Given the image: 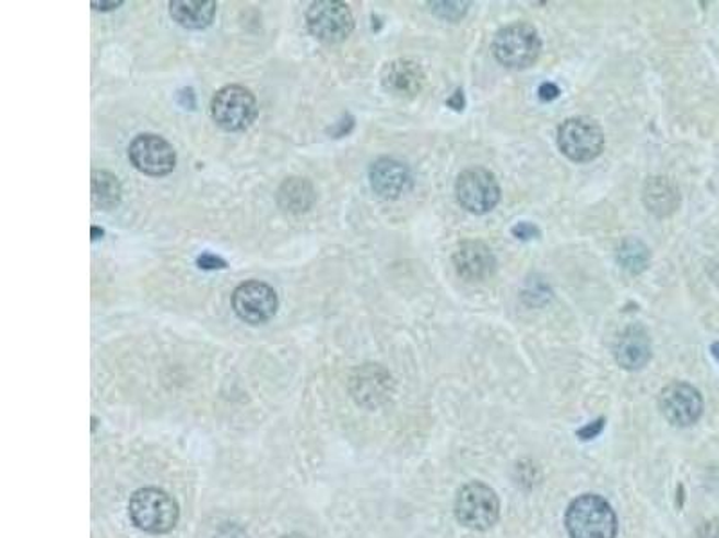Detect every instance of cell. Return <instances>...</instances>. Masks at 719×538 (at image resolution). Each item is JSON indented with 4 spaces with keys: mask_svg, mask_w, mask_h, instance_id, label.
Wrapping results in <instances>:
<instances>
[{
    "mask_svg": "<svg viewBox=\"0 0 719 538\" xmlns=\"http://www.w3.org/2000/svg\"><path fill=\"white\" fill-rule=\"evenodd\" d=\"M457 200L471 214H487L500 202V186L492 171L470 167L457 178Z\"/></svg>",
    "mask_w": 719,
    "mask_h": 538,
    "instance_id": "obj_8",
    "label": "cell"
},
{
    "mask_svg": "<svg viewBox=\"0 0 719 538\" xmlns=\"http://www.w3.org/2000/svg\"><path fill=\"white\" fill-rule=\"evenodd\" d=\"M353 381V397L358 400L362 406H378L389 397L390 386H392V379L384 368L378 364H367V367L360 368L356 372V378Z\"/></svg>",
    "mask_w": 719,
    "mask_h": 538,
    "instance_id": "obj_15",
    "label": "cell"
},
{
    "mask_svg": "<svg viewBox=\"0 0 719 538\" xmlns=\"http://www.w3.org/2000/svg\"><path fill=\"white\" fill-rule=\"evenodd\" d=\"M456 517L464 528L486 531L498 523L500 501L492 487L471 481L459 490L456 498Z\"/></svg>",
    "mask_w": 719,
    "mask_h": 538,
    "instance_id": "obj_4",
    "label": "cell"
},
{
    "mask_svg": "<svg viewBox=\"0 0 719 538\" xmlns=\"http://www.w3.org/2000/svg\"><path fill=\"white\" fill-rule=\"evenodd\" d=\"M659 408L662 417L676 428H689L704 413V398L696 387L687 383H671L660 392Z\"/></svg>",
    "mask_w": 719,
    "mask_h": 538,
    "instance_id": "obj_11",
    "label": "cell"
},
{
    "mask_svg": "<svg viewBox=\"0 0 719 538\" xmlns=\"http://www.w3.org/2000/svg\"><path fill=\"white\" fill-rule=\"evenodd\" d=\"M92 8L97 11H111L117 10L119 5H122L121 0L119 2H91Z\"/></svg>",
    "mask_w": 719,
    "mask_h": 538,
    "instance_id": "obj_29",
    "label": "cell"
},
{
    "mask_svg": "<svg viewBox=\"0 0 719 538\" xmlns=\"http://www.w3.org/2000/svg\"><path fill=\"white\" fill-rule=\"evenodd\" d=\"M233 309L241 322L249 325H263L278 312V292L274 287L261 280L239 284L233 292Z\"/></svg>",
    "mask_w": 719,
    "mask_h": 538,
    "instance_id": "obj_9",
    "label": "cell"
},
{
    "mask_svg": "<svg viewBox=\"0 0 719 538\" xmlns=\"http://www.w3.org/2000/svg\"><path fill=\"white\" fill-rule=\"evenodd\" d=\"M644 203L657 216H669L679 206V189L668 178H649L644 189Z\"/></svg>",
    "mask_w": 719,
    "mask_h": 538,
    "instance_id": "obj_18",
    "label": "cell"
},
{
    "mask_svg": "<svg viewBox=\"0 0 719 538\" xmlns=\"http://www.w3.org/2000/svg\"><path fill=\"white\" fill-rule=\"evenodd\" d=\"M128 156L132 166L148 177H166L177 166V153L172 144L155 133L135 136L128 147Z\"/></svg>",
    "mask_w": 719,
    "mask_h": 538,
    "instance_id": "obj_10",
    "label": "cell"
},
{
    "mask_svg": "<svg viewBox=\"0 0 719 538\" xmlns=\"http://www.w3.org/2000/svg\"><path fill=\"white\" fill-rule=\"evenodd\" d=\"M283 538H305V537H299V535H290V537H283Z\"/></svg>",
    "mask_w": 719,
    "mask_h": 538,
    "instance_id": "obj_32",
    "label": "cell"
},
{
    "mask_svg": "<svg viewBox=\"0 0 719 538\" xmlns=\"http://www.w3.org/2000/svg\"><path fill=\"white\" fill-rule=\"evenodd\" d=\"M216 8L219 4L214 0H173L169 15L186 29H205L213 24Z\"/></svg>",
    "mask_w": 719,
    "mask_h": 538,
    "instance_id": "obj_17",
    "label": "cell"
},
{
    "mask_svg": "<svg viewBox=\"0 0 719 538\" xmlns=\"http://www.w3.org/2000/svg\"><path fill=\"white\" fill-rule=\"evenodd\" d=\"M557 146L570 160H593L603 152V130L588 117H574L557 130Z\"/></svg>",
    "mask_w": 719,
    "mask_h": 538,
    "instance_id": "obj_7",
    "label": "cell"
},
{
    "mask_svg": "<svg viewBox=\"0 0 719 538\" xmlns=\"http://www.w3.org/2000/svg\"><path fill=\"white\" fill-rule=\"evenodd\" d=\"M538 234H540V231H538V228L534 227V225H531V223H518L517 227L512 228V236L518 237V239H523V241L537 237Z\"/></svg>",
    "mask_w": 719,
    "mask_h": 538,
    "instance_id": "obj_25",
    "label": "cell"
},
{
    "mask_svg": "<svg viewBox=\"0 0 719 538\" xmlns=\"http://www.w3.org/2000/svg\"><path fill=\"white\" fill-rule=\"evenodd\" d=\"M618 262L623 264L624 270L632 273H640L648 267L649 250L646 244L635 239H628L621 244L618 250Z\"/></svg>",
    "mask_w": 719,
    "mask_h": 538,
    "instance_id": "obj_21",
    "label": "cell"
},
{
    "mask_svg": "<svg viewBox=\"0 0 719 538\" xmlns=\"http://www.w3.org/2000/svg\"><path fill=\"white\" fill-rule=\"evenodd\" d=\"M448 106H451L453 110H462V108H464V94H462V91H457L456 94L448 99Z\"/></svg>",
    "mask_w": 719,
    "mask_h": 538,
    "instance_id": "obj_28",
    "label": "cell"
},
{
    "mask_svg": "<svg viewBox=\"0 0 719 538\" xmlns=\"http://www.w3.org/2000/svg\"><path fill=\"white\" fill-rule=\"evenodd\" d=\"M698 538H719V521H709L698 529Z\"/></svg>",
    "mask_w": 719,
    "mask_h": 538,
    "instance_id": "obj_27",
    "label": "cell"
},
{
    "mask_svg": "<svg viewBox=\"0 0 719 538\" xmlns=\"http://www.w3.org/2000/svg\"><path fill=\"white\" fill-rule=\"evenodd\" d=\"M197 264L202 270H225L227 267V262L220 259V256L213 255V253H203L202 256H198Z\"/></svg>",
    "mask_w": 719,
    "mask_h": 538,
    "instance_id": "obj_23",
    "label": "cell"
},
{
    "mask_svg": "<svg viewBox=\"0 0 719 538\" xmlns=\"http://www.w3.org/2000/svg\"><path fill=\"white\" fill-rule=\"evenodd\" d=\"M613 354L624 370H640L651 359V339L643 327H628L617 337Z\"/></svg>",
    "mask_w": 719,
    "mask_h": 538,
    "instance_id": "obj_16",
    "label": "cell"
},
{
    "mask_svg": "<svg viewBox=\"0 0 719 538\" xmlns=\"http://www.w3.org/2000/svg\"><path fill=\"white\" fill-rule=\"evenodd\" d=\"M103 236L102 228L92 227V241H97Z\"/></svg>",
    "mask_w": 719,
    "mask_h": 538,
    "instance_id": "obj_30",
    "label": "cell"
},
{
    "mask_svg": "<svg viewBox=\"0 0 719 538\" xmlns=\"http://www.w3.org/2000/svg\"><path fill=\"white\" fill-rule=\"evenodd\" d=\"M128 517L144 534H169L177 526L180 509L177 501L161 488H141L128 503Z\"/></svg>",
    "mask_w": 719,
    "mask_h": 538,
    "instance_id": "obj_2",
    "label": "cell"
},
{
    "mask_svg": "<svg viewBox=\"0 0 719 538\" xmlns=\"http://www.w3.org/2000/svg\"><path fill=\"white\" fill-rule=\"evenodd\" d=\"M604 429V418H598V420H593V422L588 423V426H585V428L579 429L578 431V437L581 438V440H592V438H598L599 434L603 433Z\"/></svg>",
    "mask_w": 719,
    "mask_h": 538,
    "instance_id": "obj_24",
    "label": "cell"
},
{
    "mask_svg": "<svg viewBox=\"0 0 719 538\" xmlns=\"http://www.w3.org/2000/svg\"><path fill=\"white\" fill-rule=\"evenodd\" d=\"M121 183L108 171H92V203L99 211H111L121 203Z\"/></svg>",
    "mask_w": 719,
    "mask_h": 538,
    "instance_id": "obj_20",
    "label": "cell"
},
{
    "mask_svg": "<svg viewBox=\"0 0 719 538\" xmlns=\"http://www.w3.org/2000/svg\"><path fill=\"white\" fill-rule=\"evenodd\" d=\"M278 202L286 212L303 214L314 205V187L305 178H288V180H284L283 186L279 187Z\"/></svg>",
    "mask_w": 719,
    "mask_h": 538,
    "instance_id": "obj_19",
    "label": "cell"
},
{
    "mask_svg": "<svg viewBox=\"0 0 719 538\" xmlns=\"http://www.w3.org/2000/svg\"><path fill=\"white\" fill-rule=\"evenodd\" d=\"M451 261H453L459 277L464 278L468 283H482L487 277H492L495 264H497L492 250L482 241L461 242L456 248Z\"/></svg>",
    "mask_w": 719,
    "mask_h": 538,
    "instance_id": "obj_12",
    "label": "cell"
},
{
    "mask_svg": "<svg viewBox=\"0 0 719 538\" xmlns=\"http://www.w3.org/2000/svg\"><path fill=\"white\" fill-rule=\"evenodd\" d=\"M538 96L542 101H554L559 96V88L554 83H543L540 91H538Z\"/></svg>",
    "mask_w": 719,
    "mask_h": 538,
    "instance_id": "obj_26",
    "label": "cell"
},
{
    "mask_svg": "<svg viewBox=\"0 0 719 538\" xmlns=\"http://www.w3.org/2000/svg\"><path fill=\"white\" fill-rule=\"evenodd\" d=\"M306 24L311 35L325 44L347 40L355 29V19L350 5L340 0H319L309 5Z\"/></svg>",
    "mask_w": 719,
    "mask_h": 538,
    "instance_id": "obj_6",
    "label": "cell"
},
{
    "mask_svg": "<svg viewBox=\"0 0 719 538\" xmlns=\"http://www.w3.org/2000/svg\"><path fill=\"white\" fill-rule=\"evenodd\" d=\"M434 5V15L439 16L443 21L457 22L467 15L468 2H436Z\"/></svg>",
    "mask_w": 719,
    "mask_h": 538,
    "instance_id": "obj_22",
    "label": "cell"
},
{
    "mask_svg": "<svg viewBox=\"0 0 719 538\" xmlns=\"http://www.w3.org/2000/svg\"><path fill=\"white\" fill-rule=\"evenodd\" d=\"M565 528L570 538H615L617 515L606 499L598 493H582L568 506Z\"/></svg>",
    "mask_w": 719,
    "mask_h": 538,
    "instance_id": "obj_1",
    "label": "cell"
},
{
    "mask_svg": "<svg viewBox=\"0 0 719 538\" xmlns=\"http://www.w3.org/2000/svg\"><path fill=\"white\" fill-rule=\"evenodd\" d=\"M258 101L249 88L227 85L211 99V117L225 131H244L256 121Z\"/></svg>",
    "mask_w": 719,
    "mask_h": 538,
    "instance_id": "obj_5",
    "label": "cell"
},
{
    "mask_svg": "<svg viewBox=\"0 0 719 538\" xmlns=\"http://www.w3.org/2000/svg\"><path fill=\"white\" fill-rule=\"evenodd\" d=\"M712 356H715V358L719 361V343H715V345H712Z\"/></svg>",
    "mask_w": 719,
    "mask_h": 538,
    "instance_id": "obj_31",
    "label": "cell"
},
{
    "mask_svg": "<svg viewBox=\"0 0 719 538\" xmlns=\"http://www.w3.org/2000/svg\"><path fill=\"white\" fill-rule=\"evenodd\" d=\"M370 187L380 198L396 200L411 187V172L394 158H380L370 166Z\"/></svg>",
    "mask_w": 719,
    "mask_h": 538,
    "instance_id": "obj_14",
    "label": "cell"
},
{
    "mask_svg": "<svg viewBox=\"0 0 719 538\" xmlns=\"http://www.w3.org/2000/svg\"><path fill=\"white\" fill-rule=\"evenodd\" d=\"M493 55L507 69H527L538 60L542 52V40L534 27L526 22H517L502 27L492 44Z\"/></svg>",
    "mask_w": 719,
    "mask_h": 538,
    "instance_id": "obj_3",
    "label": "cell"
},
{
    "mask_svg": "<svg viewBox=\"0 0 719 538\" xmlns=\"http://www.w3.org/2000/svg\"><path fill=\"white\" fill-rule=\"evenodd\" d=\"M425 71L414 60H394L381 72V85L396 97H414L425 86Z\"/></svg>",
    "mask_w": 719,
    "mask_h": 538,
    "instance_id": "obj_13",
    "label": "cell"
}]
</instances>
